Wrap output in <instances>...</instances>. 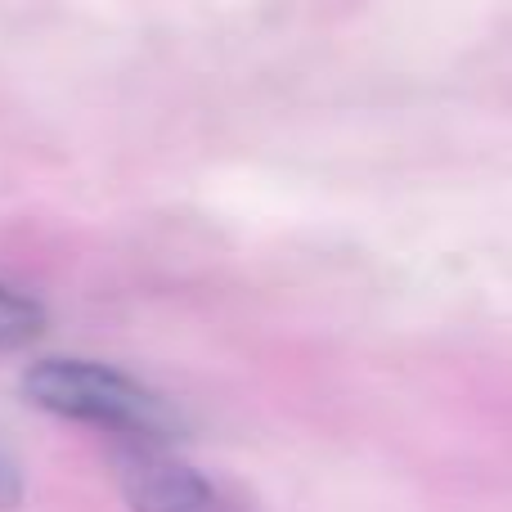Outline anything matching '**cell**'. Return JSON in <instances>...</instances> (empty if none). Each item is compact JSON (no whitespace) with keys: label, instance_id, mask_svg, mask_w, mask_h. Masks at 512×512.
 <instances>
[{"label":"cell","instance_id":"obj_1","mask_svg":"<svg viewBox=\"0 0 512 512\" xmlns=\"http://www.w3.org/2000/svg\"><path fill=\"white\" fill-rule=\"evenodd\" d=\"M23 396L68 423L95 427L122 445H171L185 436V414L149 382L81 355H45L23 373Z\"/></svg>","mask_w":512,"mask_h":512},{"label":"cell","instance_id":"obj_2","mask_svg":"<svg viewBox=\"0 0 512 512\" xmlns=\"http://www.w3.org/2000/svg\"><path fill=\"white\" fill-rule=\"evenodd\" d=\"M117 486L131 512H248L221 481L176 459L167 445H117Z\"/></svg>","mask_w":512,"mask_h":512},{"label":"cell","instance_id":"obj_3","mask_svg":"<svg viewBox=\"0 0 512 512\" xmlns=\"http://www.w3.org/2000/svg\"><path fill=\"white\" fill-rule=\"evenodd\" d=\"M45 333V306L32 292L0 279V351H23Z\"/></svg>","mask_w":512,"mask_h":512},{"label":"cell","instance_id":"obj_4","mask_svg":"<svg viewBox=\"0 0 512 512\" xmlns=\"http://www.w3.org/2000/svg\"><path fill=\"white\" fill-rule=\"evenodd\" d=\"M27 495V481H23V463L18 454L0 441V512H14Z\"/></svg>","mask_w":512,"mask_h":512}]
</instances>
